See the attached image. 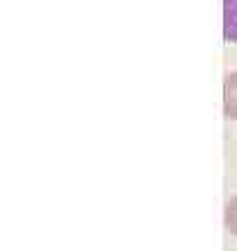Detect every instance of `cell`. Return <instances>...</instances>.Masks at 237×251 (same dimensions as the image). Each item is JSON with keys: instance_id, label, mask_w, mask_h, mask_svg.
Segmentation results:
<instances>
[{"instance_id": "3957f363", "label": "cell", "mask_w": 237, "mask_h": 251, "mask_svg": "<svg viewBox=\"0 0 237 251\" xmlns=\"http://www.w3.org/2000/svg\"><path fill=\"white\" fill-rule=\"evenodd\" d=\"M226 228L230 235L237 237V196H233L226 202Z\"/></svg>"}, {"instance_id": "6da1fadb", "label": "cell", "mask_w": 237, "mask_h": 251, "mask_svg": "<svg viewBox=\"0 0 237 251\" xmlns=\"http://www.w3.org/2000/svg\"><path fill=\"white\" fill-rule=\"evenodd\" d=\"M223 35L237 45V0H223Z\"/></svg>"}, {"instance_id": "7a4b0ae2", "label": "cell", "mask_w": 237, "mask_h": 251, "mask_svg": "<svg viewBox=\"0 0 237 251\" xmlns=\"http://www.w3.org/2000/svg\"><path fill=\"white\" fill-rule=\"evenodd\" d=\"M226 117L237 121V72L226 77Z\"/></svg>"}]
</instances>
